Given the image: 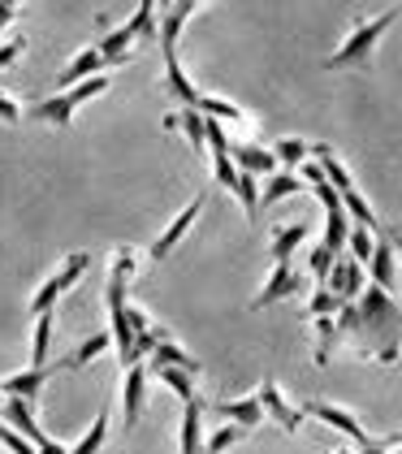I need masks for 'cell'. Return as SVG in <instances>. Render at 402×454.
I'll list each match as a JSON object with an SVG mask.
<instances>
[{
  "label": "cell",
  "instance_id": "3957f363",
  "mask_svg": "<svg viewBox=\"0 0 402 454\" xmlns=\"http://www.w3.org/2000/svg\"><path fill=\"white\" fill-rule=\"evenodd\" d=\"M394 18H398V9H385V13L368 18L364 27H355V31L346 35V43H342L334 57H329V70H346V66H368V61H372V48H376V39L385 35V27H390Z\"/></svg>",
  "mask_w": 402,
  "mask_h": 454
},
{
  "label": "cell",
  "instance_id": "d6986e66",
  "mask_svg": "<svg viewBox=\"0 0 402 454\" xmlns=\"http://www.w3.org/2000/svg\"><path fill=\"white\" fill-rule=\"evenodd\" d=\"M147 368H177V372H191V377H200V359H195V355H186V350L177 347L173 338H165L161 347L152 350Z\"/></svg>",
  "mask_w": 402,
  "mask_h": 454
},
{
  "label": "cell",
  "instance_id": "cb8c5ba5",
  "mask_svg": "<svg viewBox=\"0 0 402 454\" xmlns=\"http://www.w3.org/2000/svg\"><path fill=\"white\" fill-rule=\"evenodd\" d=\"M108 347H113V333H108V329H104V333H91V338H83V342H78V350H74V355H66V359H61V368H69V372H74V368H83V364L100 359Z\"/></svg>",
  "mask_w": 402,
  "mask_h": 454
},
{
  "label": "cell",
  "instance_id": "f546056e",
  "mask_svg": "<svg viewBox=\"0 0 402 454\" xmlns=\"http://www.w3.org/2000/svg\"><path fill=\"white\" fill-rule=\"evenodd\" d=\"M342 208H346V216H351V225H364V230H376V212H372V204L359 195V191H351V195H342Z\"/></svg>",
  "mask_w": 402,
  "mask_h": 454
},
{
  "label": "cell",
  "instance_id": "4fadbf2b",
  "mask_svg": "<svg viewBox=\"0 0 402 454\" xmlns=\"http://www.w3.org/2000/svg\"><path fill=\"white\" fill-rule=\"evenodd\" d=\"M290 294H299V273H295L290 264H272L264 290L256 294V303H251V308L260 312V308H268V303H281V299H290Z\"/></svg>",
  "mask_w": 402,
  "mask_h": 454
},
{
  "label": "cell",
  "instance_id": "d4e9b609",
  "mask_svg": "<svg viewBox=\"0 0 402 454\" xmlns=\"http://www.w3.org/2000/svg\"><path fill=\"white\" fill-rule=\"evenodd\" d=\"M303 191V177L290 169H277L272 177H264V191H260V204H277V200H290Z\"/></svg>",
  "mask_w": 402,
  "mask_h": 454
},
{
  "label": "cell",
  "instance_id": "d590c367",
  "mask_svg": "<svg viewBox=\"0 0 402 454\" xmlns=\"http://www.w3.org/2000/svg\"><path fill=\"white\" fill-rule=\"evenodd\" d=\"M307 312L316 316V320H320V316H337V312H342V299H337L334 290H325V286H320V290L311 294V303H307Z\"/></svg>",
  "mask_w": 402,
  "mask_h": 454
},
{
  "label": "cell",
  "instance_id": "ee69618b",
  "mask_svg": "<svg viewBox=\"0 0 402 454\" xmlns=\"http://www.w3.org/2000/svg\"><path fill=\"white\" fill-rule=\"evenodd\" d=\"M0 403H4V389H0Z\"/></svg>",
  "mask_w": 402,
  "mask_h": 454
},
{
  "label": "cell",
  "instance_id": "9a60e30c",
  "mask_svg": "<svg viewBox=\"0 0 402 454\" xmlns=\"http://www.w3.org/2000/svg\"><path fill=\"white\" fill-rule=\"evenodd\" d=\"M138 39V31L130 27V18L122 22V27H113V31H104L96 39V48H100L104 66H126V57H130V43Z\"/></svg>",
  "mask_w": 402,
  "mask_h": 454
},
{
  "label": "cell",
  "instance_id": "7bdbcfd3",
  "mask_svg": "<svg viewBox=\"0 0 402 454\" xmlns=\"http://www.w3.org/2000/svg\"><path fill=\"white\" fill-rule=\"evenodd\" d=\"M394 251H398V255H402V239H398V247H394Z\"/></svg>",
  "mask_w": 402,
  "mask_h": 454
},
{
  "label": "cell",
  "instance_id": "83f0119b",
  "mask_svg": "<svg viewBox=\"0 0 402 454\" xmlns=\"http://www.w3.org/2000/svg\"><path fill=\"white\" fill-rule=\"evenodd\" d=\"M346 255H351L355 264H364V269H368L372 255H376V239H372V230H364V225H351V239H346Z\"/></svg>",
  "mask_w": 402,
  "mask_h": 454
},
{
  "label": "cell",
  "instance_id": "74e56055",
  "mask_svg": "<svg viewBox=\"0 0 402 454\" xmlns=\"http://www.w3.org/2000/svg\"><path fill=\"white\" fill-rule=\"evenodd\" d=\"M0 121H4V126H18V121H22V105H18L9 91H0Z\"/></svg>",
  "mask_w": 402,
  "mask_h": 454
},
{
  "label": "cell",
  "instance_id": "b9f144b4",
  "mask_svg": "<svg viewBox=\"0 0 402 454\" xmlns=\"http://www.w3.org/2000/svg\"><path fill=\"white\" fill-rule=\"evenodd\" d=\"M390 454H402V446H394V450H390Z\"/></svg>",
  "mask_w": 402,
  "mask_h": 454
},
{
  "label": "cell",
  "instance_id": "2e32d148",
  "mask_svg": "<svg viewBox=\"0 0 402 454\" xmlns=\"http://www.w3.org/2000/svg\"><path fill=\"white\" fill-rule=\"evenodd\" d=\"M48 368H27V372H9L4 381H0V389H4V398H27V403H35L39 394H43V385H48Z\"/></svg>",
  "mask_w": 402,
  "mask_h": 454
},
{
  "label": "cell",
  "instance_id": "ba28073f",
  "mask_svg": "<svg viewBox=\"0 0 402 454\" xmlns=\"http://www.w3.org/2000/svg\"><path fill=\"white\" fill-rule=\"evenodd\" d=\"M364 286H368V269L364 264H355L346 251L334 260V273H329V281H325V290H334L342 303H355L359 294H364Z\"/></svg>",
  "mask_w": 402,
  "mask_h": 454
},
{
  "label": "cell",
  "instance_id": "ac0fdd59",
  "mask_svg": "<svg viewBox=\"0 0 402 454\" xmlns=\"http://www.w3.org/2000/svg\"><path fill=\"white\" fill-rule=\"evenodd\" d=\"M303 239H307V225H303V221L277 225V230H272V243H268V255H272V264H290V255L299 251Z\"/></svg>",
  "mask_w": 402,
  "mask_h": 454
},
{
  "label": "cell",
  "instance_id": "8d00e7d4",
  "mask_svg": "<svg viewBox=\"0 0 402 454\" xmlns=\"http://www.w3.org/2000/svg\"><path fill=\"white\" fill-rule=\"evenodd\" d=\"M22 52H27V39H22V35H9L4 43H0V70H9V66H13Z\"/></svg>",
  "mask_w": 402,
  "mask_h": 454
},
{
  "label": "cell",
  "instance_id": "5b68a950",
  "mask_svg": "<svg viewBox=\"0 0 402 454\" xmlns=\"http://www.w3.org/2000/svg\"><path fill=\"white\" fill-rule=\"evenodd\" d=\"M200 0H173V4H156V27H161V52L165 57H177V39L186 31V22L200 13Z\"/></svg>",
  "mask_w": 402,
  "mask_h": 454
},
{
  "label": "cell",
  "instance_id": "603a6c76",
  "mask_svg": "<svg viewBox=\"0 0 402 454\" xmlns=\"http://www.w3.org/2000/svg\"><path fill=\"white\" fill-rule=\"evenodd\" d=\"M165 126H182V135L191 139V147H195V152H203V147H208V117H203V113H195V108L165 117Z\"/></svg>",
  "mask_w": 402,
  "mask_h": 454
},
{
  "label": "cell",
  "instance_id": "1f68e13d",
  "mask_svg": "<svg viewBox=\"0 0 402 454\" xmlns=\"http://www.w3.org/2000/svg\"><path fill=\"white\" fill-rule=\"evenodd\" d=\"M234 195L242 200V212L251 216V221H260V182L251 174H238V186H234Z\"/></svg>",
  "mask_w": 402,
  "mask_h": 454
},
{
  "label": "cell",
  "instance_id": "6da1fadb",
  "mask_svg": "<svg viewBox=\"0 0 402 454\" xmlns=\"http://www.w3.org/2000/svg\"><path fill=\"white\" fill-rule=\"evenodd\" d=\"M337 333L342 342L368 364H394L402 350V308L381 290V286H364V294L355 303H342L337 312Z\"/></svg>",
  "mask_w": 402,
  "mask_h": 454
},
{
  "label": "cell",
  "instance_id": "9c48e42d",
  "mask_svg": "<svg viewBox=\"0 0 402 454\" xmlns=\"http://www.w3.org/2000/svg\"><path fill=\"white\" fill-rule=\"evenodd\" d=\"M143 407H147V364H134L122 377V419H126V428L138 424Z\"/></svg>",
  "mask_w": 402,
  "mask_h": 454
},
{
  "label": "cell",
  "instance_id": "277c9868",
  "mask_svg": "<svg viewBox=\"0 0 402 454\" xmlns=\"http://www.w3.org/2000/svg\"><path fill=\"white\" fill-rule=\"evenodd\" d=\"M87 269H91V255H87V251H69L66 260H61V269H57V273H52V278L31 294V316L52 312V308H57V299H61L66 290H74V286L83 281Z\"/></svg>",
  "mask_w": 402,
  "mask_h": 454
},
{
  "label": "cell",
  "instance_id": "ffe728a7",
  "mask_svg": "<svg viewBox=\"0 0 402 454\" xmlns=\"http://www.w3.org/2000/svg\"><path fill=\"white\" fill-rule=\"evenodd\" d=\"M221 416L238 424L242 433H251L260 419H264V403H260V394H251V398H234V403H221Z\"/></svg>",
  "mask_w": 402,
  "mask_h": 454
},
{
  "label": "cell",
  "instance_id": "484cf974",
  "mask_svg": "<svg viewBox=\"0 0 402 454\" xmlns=\"http://www.w3.org/2000/svg\"><path fill=\"white\" fill-rule=\"evenodd\" d=\"M147 377H156L161 385H169L182 403H191V398H200L195 394V377L191 372H177V368H147Z\"/></svg>",
  "mask_w": 402,
  "mask_h": 454
},
{
  "label": "cell",
  "instance_id": "ab89813d",
  "mask_svg": "<svg viewBox=\"0 0 402 454\" xmlns=\"http://www.w3.org/2000/svg\"><path fill=\"white\" fill-rule=\"evenodd\" d=\"M13 18H18V4L13 0H0V35H4V27H13Z\"/></svg>",
  "mask_w": 402,
  "mask_h": 454
},
{
  "label": "cell",
  "instance_id": "52a82bcc",
  "mask_svg": "<svg viewBox=\"0 0 402 454\" xmlns=\"http://www.w3.org/2000/svg\"><path fill=\"white\" fill-rule=\"evenodd\" d=\"M299 411H303V416H311V419H320V424H329V428H334V433H342V437H351L359 450H364V446L372 442L368 433H364V424L351 416V411L334 407V403H303Z\"/></svg>",
  "mask_w": 402,
  "mask_h": 454
},
{
  "label": "cell",
  "instance_id": "7c38bea8",
  "mask_svg": "<svg viewBox=\"0 0 402 454\" xmlns=\"http://www.w3.org/2000/svg\"><path fill=\"white\" fill-rule=\"evenodd\" d=\"M108 66H104L100 48L91 43V48H83V52H74V61H69L66 70L57 74V91H69V87H78V82H87V78H96V74H104Z\"/></svg>",
  "mask_w": 402,
  "mask_h": 454
},
{
  "label": "cell",
  "instance_id": "5bb4252c",
  "mask_svg": "<svg viewBox=\"0 0 402 454\" xmlns=\"http://www.w3.org/2000/svg\"><path fill=\"white\" fill-rule=\"evenodd\" d=\"M203 403L191 398L182 403V428H177V450L182 454H203Z\"/></svg>",
  "mask_w": 402,
  "mask_h": 454
},
{
  "label": "cell",
  "instance_id": "f35d334b",
  "mask_svg": "<svg viewBox=\"0 0 402 454\" xmlns=\"http://www.w3.org/2000/svg\"><path fill=\"white\" fill-rule=\"evenodd\" d=\"M126 320H130L134 338H143V333H147V329H152V320H147V316L138 312V308H134V303H126Z\"/></svg>",
  "mask_w": 402,
  "mask_h": 454
},
{
  "label": "cell",
  "instance_id": "44dd1931",
  "mask_svg": "<svg viewBox=\"0 0 402 454\" xmlns=\"http://www.w3.org/2000/svg\"><path fill=\"white\" fill-rule=\"evenodd\" d=\"M394 273H398L394 243H381V239H376V255H372V264H368V281L372 286H381V290L390 294V290H394Z\"/></svg>",
  "mask_w": 402,
  "mask_h": 454
},
{
  "label": "cell",
  "instance_id": "e575fe53",
  "mask_svg": "<svg viewBox=\"0 0 402 454\" xmlns=\"http://www.w3.org/2000/svg\"><path fill=\"white\" fill-rule=\"evenodd\" d=\"M212 174H217V182L225 186V191H234L238 186V165L230 152H212Z\"/></svg>",
  "mask_w": 402,
  "mask_h": 454
},
{
  "label": "cell",
  "instance_id": "8fae6325",
  "mask_svg": "<svg viewBox=\"0 0 402 454\" xmlns=\"http://www.w3.org/2000/svg\"><path fill=\"white\" fill-rule=\"evenodd\" d=\"M230 156H234L238 174H251V177H272L281 165H277V156L268 152V147H260V143H234L230 139Z\"/></svg>",
  "mask_w": 402,
  "mask_h": 454
},
{
  "label": "cell",
  "instance_id": "e0dca14e",
  "mask_svg": "<svg viewBox=\"0 0 402 454\" xmlns=\"http://www.w3.org/2000/svg\"><path fill=\"white\" fill-rule=\"evenodd\" d=\"M165 91L169 96H177L186 108H200V100L208 96V91H200V87L186 78V70H182V61H177V57H165Z\"/></svg>",
  "mask_w": 402,
  "mask_h": 454
},
{
  "label": "cell",
  "instance_id": "7a4b0ae2",
  "mask_svg": "<svg viewBox=\"0 0 402 454\" xmlns=\"http://www.w3.org/2000/svg\"><path fill=\"white\" fill-rule=\"evenodd\" d=\"M104 91H108V74H96V78H87V82H78V87H69V91L43 96V100L31 108V117L57 126V130H66L69 121H74V113H78V105H87L91 96H104Z\"/></svg>",
  "mask_w": 402,
  "mask_h": 454
},
{
  "label": "cell",
  "instance_id": "f1b7e54d",
  "mask_svg": "<svg viewBox=\"0 0 402 454\" xmlns=\"http://www.w3.org/2000/svg\"><path fill=\"white\" fill-rule=\"evenodd\" d=\"M272 156H277V165H281V169H299V165H307V156H311V143L281 139L277 147H272Z\"/></svg>",
  "mask_w": 402,
  "mask_h": 454
},
{
  "label": "cell",
  "instance_id": "4316f807",
  "mask_svg": "<svg viewBox=\"0 0 402 454\" xmlns=\"http://www.w3.org/2000/svg\"><path fill=\"white\" fill-rule=\"evenodd\" d=\"M108 424H113V416H108V411H100V416L91 419V428L74 442V450H69V454H100L104 437H108Z\"/></svg>",
  "mask_w": 402,
  "mask_h": 454
},
{
  "label": "cell",
  "instance_id": "d6a6232c",
  "mask_svg": "<svg viewBox=\"0 0 402 454\" xmlns=\"http://www.w3.org/2000/svg\"><path fill=\"white\" fill-rule=\"evenodd\" d=\"M334 260H337V255L325 243L311 247V255H307V269H311V278L320 281V286H325V281H329V273H334Z\"/></svg>",
  "mask_w": 402,
  "mask_h": 454
},
{
  "label": "cell",
  "instance_id": "30bf717a",
  "mask_svg": "<svg viewBox=\"0 0 402 454\" xmlns=\"http://www.w3.org/2000/svg\"><path fill=\"white\" fill-rule=\"evenodd\" d=\"M260 403H264V416L277 419V428H281V433H299L303 411L286 403V394H281V385H277V381H264V385H260Z\"/></svg>",
  "mask_w": 402,
  "mask_h": 454
},
{
  "label": "cell",
  "instance_id": "8992f818",
  "mask_svg": "<svg viewBox=\"0 0 402 454\" xmlns=\"http://www.w3.org/2000/svg\"><path fill=\"white\" fill-rule=\"evenodd\" d=\"M200 212H203V195H195V200H191V204H186V208H182V212H177V216H173V221L165 225V234H161L156 243L147 247V260H152V264L169 260V255H173V247L186 239V230H191V225L200 221Z\"/></svg>",
  "mask_w": 402,
  "mask_h": 454
},
{
  "label": "cell",
  "instance_id": "60d3db41",
  "mask_svg": "<svg viewBox=\"0 0 402 454\" xmlns=\"http://www.w3.org/2000/svg\"><path fill=\"white\" fill-rule=\"evenodd\" d=\"M359 454H390V450H385V442H368Z\"/></svg>",
  "mask_w": 402,
  "mask_h": 454
},
{
  "label": "cell",
  "instance_id": "4dcf8cb0",
  "mask_svg": "<svg viewBox=\"0 0 402 454\" xmlns=\"http://www.w3.org/2000/svg\"><path fill=\"white\" fill-rule=\"evenodd\" d=\"M130 27L138 31V39H156L161 27H156V0H138L130 13Z\"/></svg>",
  "mask_w": 402,
  "mask_h": 454
},
{
  "label": "cell",
  "instance_id": "f6af8a7d",
  "mask_svg": "<svg viewBox=\"0 0 402 454\" xmlns=\"http://www.w3.org/2000/svg\"><path fill=\"white\" fill-rule=\"evenodd\" d=\"M334 454H342V450H334Z\"/></svg>",
  "mask_w": 402,
  "mask_h": 454
},
{
  "label": "cell",
  "instance_id": "7402d4cb",
  "mask_svg": "<svg viewBox=\"0 0 402 454\" xmlns=\"http://www.w3.org/2000/svg\"><path fill=\"white\" fill-rule=\"evenodd\" d=\"M52 333H57V316H52V312L35 316V333H31V368H48V355H52Z\"/></svg>",
  "mask_w": 402,
  "mask_h": 454
},
{
  "label": "cell",
  "instance_id": "836d02e7",
  "mask_svg": "<svg viewBox=\"0 0 402 454\" xmlns=\"http://www.w3.org/2000/svg\"><path fill=\"white\" fill-rule=\"evenodd\" d=\"M234 442H242V428H238V424H225V428H217V433L203 442V454H225Z\"/></svg>",
  "mask_w": 402,
  "mask_h": 454
}]
</instances>
